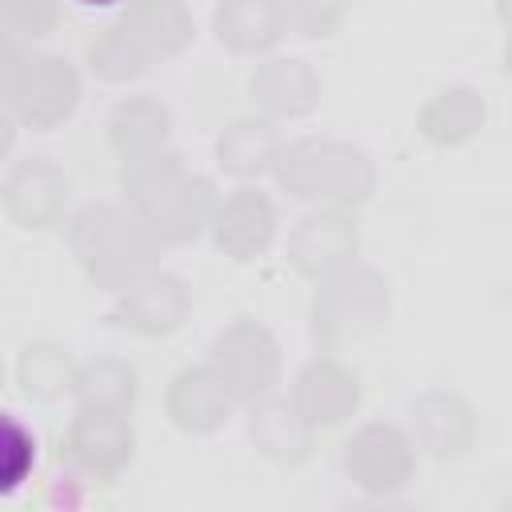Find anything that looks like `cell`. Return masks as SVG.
I'll return each mask as SVG.
<instances>
[{
    "instance_id": "1",
    "label": "cell",
    "mask_w": 512,
    "mask_h": 512,
    "mask_svg": "<svg viewBox=\"0 0 512 512\" xmlns=\"http://www.w3.org/2000/svg\"><path fill=\"white\" fill-rule=\"evenodd\" d=\"M72 4H80V8H112L120 0H72Z\"/></svg>"
}]
</instances>
